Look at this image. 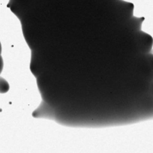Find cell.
Listing matches in <instances>:
<instances>
[{"instance_id":"obj_6","label":"cell","mask_w":153,"mask_h":153,"mask_svg":"<svg viewBox=\"0 0 153 153\" xmlns=\"http://www.w3.org/2000/svg\"><path fill=\"white\" fill-rule=\"evenodd\" d=\"M3 67H4V61H3V58L2 57L1 54H0V74L2 73L3 70Z\"/></svg>"},{"instance_id":"obj_3","label":"cell","mask_w":153,"mask_h":153,"mask_svg":"<svg viewBox=\"0 0 153 153\" xmlns=\"http://www.w3.org/2000/svg\"><path fill=\"white\" fill-rule=\"evenodd\" d=\"M10 89L8 82L3 78L0 77V94H6Z\"/></svg>"},{"instance_id":"obj_7","label":"cell","mask_w":153,"mask_h":153,"mask_svg":"<svg viewBox=\"0 0 153 153\" xmlns=\"http://www.w3.org/2000/svg\"><path fill=\"white\" fill-rule=\"evenodd\" d=\"M2 53V44L1 43H0V54Z\"/></svg>"},{"instance_id":"obj_2","label":"cell","mask_w":153,"mask_h":153,"mask_svg":"<svg viewBox=\"0 0 153 153\" xmlns=\"http://www.w3.org/2000/svg\"><path fill=\"white\" fill-rule=\"evenodd\" d=\"M144 20L143 17L137 18V17H130V27H131V29L134 30V31H139L141 28V25H142V22Z\"/></svg>"},{"instance_id":"obj_1","label":"cell","mask_w":153,"mask_h":153,"mask_svg":"<svg viewBox=\"0 0 153 153\" xmlns=\"http://www.w3.org/2000/svg\"><path fill=\"white\" fill-rule=\"evenodd\" d=\"M135 41L136 46L143 55L149 53L153 46V38L150 34L139 30L135 31Z\"/></svg>"},{"instance_id":"obj_4","label":"cell","mask_w":153,"mask_h":153,"mask_svg":"<svg viewBox=\"0 0 153 153\" xmlns=\"http://www.w3.org/2000/svg\"><path fill=\"white\" fill-rule=\"evenodd\" d=\"M145 58L146 59L147 62H148V64L149 65L150 69H151L152 72L153 73V54L152 53H147L145 54Z\"/></svg>"},{"instance_id":"obj_5","label":"cell","mask_w":153,"mask_h":153,"mask_svg":"<svg viewBox=\"0 0 153 153\" xmlns=\"http://www.w3.org/2000/svg\"><path fill=\"white\" fill-rule=\"evenodd\" d=\"M148 91H149L150 94L153 97V79H152L149 83V87H148Z\"/></svg>"}]
</instances>
